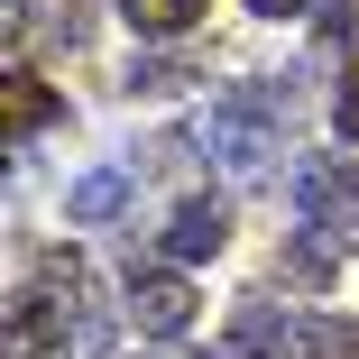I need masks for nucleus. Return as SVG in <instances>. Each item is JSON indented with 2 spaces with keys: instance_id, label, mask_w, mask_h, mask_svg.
<instances>
[{
  "instance_id": "obj_7",
  "label": "nucleus",
  "mask_w": 359,
  "mask_h": 359,
  "mask_svg": "<svg viewBox=\"0 0 359 359\" xmlns=\"http://www.w3.org/2000/svg\"><path fill=\"white\" fill-rule=\"evenodd\" d=\"M203 10H212V0H120V19H129L138 37H184Z\"/></svg>"
},
{
  "instance_id": "obj_3",
  "label": "nucleus",
  "mask_w": 359,
  "mask_h": 359,
  "mask_svg": "<svg viewBox=\"0 0 359 359\" xmlns=\"http://www.w3.org/2000/svg\"><path fill=\"white\" fill-rule=\"evenodd\" d=\"M222 240H231V203L222 194H184L175 203V222H166V258H222Z\"/></svg>"
},
{
  "instance_id": "obj_2",
  "label": "nucleus",
  "mask_w": 359,
  "mask_h": 359,
  "mask_svg": "<svg viewBox=\"0 0 359 359\" xmlns=\"http://www.w3.org/2000/svg\"><path fill=\"white\" fill-rule=\"evenodd\" d=\"M129 323L157 332V341H184L194 332V285L175 267H129Z\"/></svg>"
},
{
  "instance_id": "obj_4",
  "label": "nucleus",
  "mask_w": 359,
  "mask_h": 359,
  "mask_svg": "<svg viewBox=\"0 0 359 359\" xmlns=\"http://www.w3.org/2000/svg\"><path fill=\"white\" fill-rule=\"evenodd\" d=\"M231 350H240V359H304V323H285L276 304L249 295V304L231 313Z\"/></svg>"
},
{
  "instance_id": "obj_1",
  "label": "nucleus",
  "mask_w": 359,
  "mask_h": 359,
  "mask_svg": "<svg viewBox=\"0 0 359 359\" xmlns=\"http://www.w3.org/2000/svg\"><path fill=\"white\" fill-rule=\"evenodd\" d=\"M295 212L332 249H359V157H295Z\"/></svg>"
},
{
  "instance_id": "obj_10",
  "label": "nucleus",
  "mask_w": 359,
  "mask_h": 359,
  "mask_svg": "<svg viewBox=\"0 0 359 359\" xmlns=\"http://www.w3.org/2000/svg\"><path fill=\"white\" fill-rule=\"evenodd\" d=\"M304 359H359V323H304Z\"/></svg>"
},
{
  "instance_id": "obj_11",
  "label": "nucleus",
  "mask_w": 359,
  "mask_h": 359,
  "mask_svg": "<svg viewBox=\"0 0 359 359\" xmlns=\"http://www.w3.org/2000/svg\"><path fill=\"white\" fill-rule=\"evenodd\" d=\"M332 129H341V138H359V83H341V93H332Z\"/></svg>"
},
{
  "instance_id": "obj_9",
  "label": "nucleus",
  "mask_w": 359,
  "mask_h": 359,
  "mask_svg": "<svg viewBox=\"0 0 359 359\" xmlns=\"http://www.w3.org/2000/svg\"><path fill=\"white\" fill-rule=\"evenodd\" d=\"M276 267L295 276L304 295H323V285H332V240H285V258H276Z\"/></svg>"
},
{
  "instance_id": "obj_12",
  "label": "nucleus",
  "mask_w": 359,
  "mask_h": 359,
  "mask_svg": "<svg viewBox=\"0 0 359 359\" xmlns=\"http://www.w3.org/2000/svg\"><path fill=\"white\" fill-rule=\"evenodd\" d=\"M249 10H258V19H304L313 0H249Z\"/></svg>"
},
{
  "instance_id": "obj_5",
  "label": "nucleus",
  "mask_w": 359,
  "mask_h": 359,
  "mask_svg": "<svg viewBox=\"0 0 359 359\" xmlns=\"http://www.w3.org/2000/svg\"><path fill=\"white\" fill-rule=\"evenodd\" d=\"M129 194H138V166H93V175H74V194H65V222H74V231L120 222Z\"/></svg>"
},
{
  "instance_id": "obj_8",
  "label": "nucleus",
  "mask_w": 359,
  "mask_h": 359,
  "mask_svg": "<svg viewBox=\"0 0 359 359\" xmlns=\"http://www.w3.org/2000/svg\"><path fill=\"white\" fill-rule=\"evenodd\" d=\"M184 83H203L184 55H129V102H166V93H184Z\"/></svg>"
},
{
  "instance_id": "obj_6",
  "label": "nucleus",
  "mask_w": 359,
  "mask_h": 359,
  "mask_svg": "<svg viewBox=\"0 0 359 359\" xmlns=\"http://www.w3.org/2000/svg\"><path fill=\"white\" fill-rule=\"evenodd\" d=\"M55 120H65V102H55V93L28 74V65H19V74H10V148H28V138H37V129H55Z\"/></svg>"
}]
</instances>
